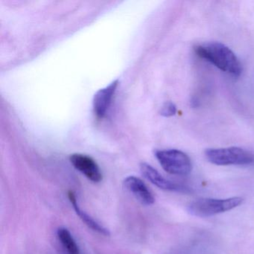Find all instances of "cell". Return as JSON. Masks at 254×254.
Masks as SVG:
<instances>
[{
	"label": "cell",
	"instance_id": "2",
	"mask_svg": "<svg viewBox=\"0 0 254 254\" xmlns=\"http://www.w3.org/2000/svg\"><path fill=\"white\" fill-rule=\"evenodd\" d=\"M242 202L243 199L240 197L226 199L200 198L190 203L188 210L194 216L205 218L232 210L238 207Z\"/></svg>",
	"mask_w": 254,
	"mask_h": 254
},
{
	"label": "cell",
	"instance_id": "10",
	"mask_svg": "<svg viewBox=\"0 0 254 254\" xmlns=\"http://www.w3.org/2000/svg\"><path fill=\"white\" fill-rule=\"evenodd\" d=\"M58 237L68 254H80L79 248L70 232L64 227L58 230Z\"/></svg>",
	"mask_w": 254,
	"mask_h": 254
},
{
	"label": "cell",
	"instance_id": "7",
	"mask_svg": "<svg viewBox=\"0 0 254 254\" xmlns=\"http://www.w3.org/2000/svg\"><path fill=\"white\" fill-rule=\"evenodd\" d=\"M140 171L142 175L148 181L161 190H166V191H180V192L189 191L186 187L175 184L165 178L163 175H160V172H157L154 168L148 163H141Z\"/></svg>",
	"mask_w": 254,
	"mask_h": 254
},
{
	"label": "cell",
	"instance_id": "4",
	"mask_svg": "<svg viewBox=\"0 0 254 254\" xmlns=\"http://www.w3.org/2000/svg\"><path fill=\"white\" fill-rule=\"evenodd\" d=\"M155 157L163 169L170 175L185 176L190 175L192 164L189 156L177 149L160 150Z\"/></svg>",
	"mask_w": 254,
	"mask_h": 254
},
{
	"label": "cell",
	"instance_id": "11",
	"mask_svg": "<svg viewBox=\"0 0 254 254\" xmlns=\"http://www.w3.org/2000/svg\"><path fill=\"white\" fill-rule=\"evenodd\" d=\"M176 113V105L172 102H166V103L163 104L160 111V115L165 117H173Z\"/></svg>",
	"mask_w": 254,
	"mask_h": 254
},
{
	"label": "cell",
	"instance_id": "1",
	"mask_svg": "<svg viewBox=\"0 0 254 254\" xmlns=\"http://www.w3.org/2000/svg\"><path fill=\"white\" fill-rule=\"evenodd\" d=\"M194 52L199 58L229 75L238 77L242 73V64L239 59L224 44L218 42L201 44L194 47Z\"/></svg>",
	"mask_w": 254,
	"mask_h": 254
},
{
	"label": "cell",
	"instance_id": "3",
	"mask_svg": "<svg viewBox=\"0 0 254 254\" xmlns=\"http://www.w3.org/2000/svg\"><path fill=\"white\" fill-rule=\"evenodd\" d=\"M208 161L217 166H244L254 163V155L238 147L212 148L205 151Z\"/></svg>",
	"mask_w": 254,
	"mask_h": 254
},
{
	"label": "cell",
	"instance_id": "9",
	"mask_svg": "<svg viewBox=\"0 0 254 254\" xmlns=\"http://www.w3.org/2000/svg\"><path fill=\"white\" fill-rule=\"evenodd\" d=\"M68 197H69V201H70L71 204L73 206L77 215L80 217V218L82 220L83 222L89 228L91 229V230L96 232V233H99V234L103 235V236H110V232L108 229L99 224L97 221H95L92 217H90L88 214L86 213L84 211H83L80 208V206H78L76 196H75V193L73 191H69V192H68Z\"/></svg>",
	"mask_w": 254,
	"mask_h": 254
},
{
	"label": "cell",
	"instance_id": "6",
	"mask_svg": "<svg viewBox=\"0 0 254 254\" xmlns=\"http://www.w3.org/2000/svg\"><path fill=\"white\" fill-rule=\"evenodd\" d=\"M118 85L119 81L116 80L95 94L93 102V111L97 118L102 119L106 115Z\"/></svg>",
	"mask_w": 254,
	"mask_h": 254
},
{
	"label": "cell",
	"instance_id": "5",
	"mask_svg": "<svg viewBox=\"0 0 254 254\" xmlns=\"http://www.w3.org/2000/svg\"><path fill=\"white\" fill-rule=\"evenodd\" d=\"M70 163L78 172L92 182L99 183L102 180V174L97 163L91 157L82 154H73L69 157Z\"/></svg>",
	"mask_w": 254,
	"mask_h": 254
},
{
	"label": "cell",
	"instance_id": "8",
	"mask_svg": "<svg viewBox=\"0 0 254 254\" xmlns=\"http://www.w3.org/2000/svg\"><path fill=\"white\" fill-rule=\"evenodd\" d=\"M124 186L142 204L149 206L155 201L152 193L140 178L135 176L127 177L125 179Z\"/></svg>",
	"mask_w": 254,
	"mask_h": 254
}]
</instances>
